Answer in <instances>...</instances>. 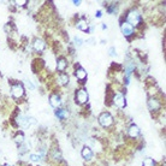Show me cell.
I'll list each match as a JSON object with an SVG mask.
<instances>
[{"label":"cell","mask_w":166,"mask_h":166,"mask_svg":"<svg viewBox=\"0 0 166 166\" xmlns=\"http://www.w3.org/2000/svg\"><path fill=\"white\" fill-rule=\"evenodd\" d=\"M17 123H18V125H21V127L23 128H29L30 125L33 124H35L36 121L34 118H29V117H25V116H23V114H19L18 117H17Z\"/></svg>","instance_id":"1"},{"label":"cell","mask_w":166,"mask_h":166,"mask_svg":"<svg viewBox=\"0 0 166 166\" xmlns=\"http://www.w3.org/2000/svg\"><path fill=\"white\" fill-rule=\"evenodd\" d=\"M99 123H100L101 127L108 128V127H111V125L113 124V117L108 112H104L99 117Z\"/></svg>","instance_id":"2"},{"label":"cell","mask_w":166,"mask_h":166,"mask_svg":"<svg viewBox=\"0 0 166 166\" xmlns=\"http://www.w3.org/2000/svg\"><path fill=\"white\" fill-rule=\"evenodd\" d=\"M140 21H141V16L137 11L133 10L128 13V23L130 25H137L140 23Z\"/></svg>","instance_id":"3"},{"label":"cell","mask_w":166,"mask_h":166,"mask_svg":"<svg viewBox=\"0 0 166 166\" xmlns=\"http://www.w3.org/2000/svg\"><path fill=\"white\" fill-rule=\"evenodd\" d=\"M11 93H12L13 98L16 99H19L22 98L23 95H24V88H23V85L19 84V83H15L12 87H11Z\"/></svg>","instance_id":"4"},{"label":"cell","mask_w":166,"mask_h":166,"mask_svg":"<svg viewBox=\"0 0 166 166\" xmlns=\"http://www.w3.org/2000/svg\"><path fill=\"white\" fill-rule=\"evenodd\" d=\"M121 29L124 36H130L131 34H134V27L130 25L128 22H123L122 25H121Z\"/></svg>","instance_id":"5"},{"label":"cell","mask_w":166,"mask_h":166,"mask_svg":"<svg viewBox=\"0 0 166 166\" xmlns=\"http://www.w3.org/2000/svg\"><path fill=\"white\" fill-rule=\"evenodd\" d=\"M76 99L78 104H85L88 101V93L84 89H79L76 94Z\"/></svg>","instance_id":"6"},{"label":"cell","mask_w":166,"mask_h":166,"mask_svg":"<svg viewBox=\"0 0 166 166\" xmlns=\"http://www.w3.org/2000/svg\"><path fill=\"white\" fill-rule=\"evenodd\" d=\"M113 102H114V104H116L118 107H121V108L124 107L125 104H127V102H125V98H124L123 94H116V95H114Z\"/></svg>","instance_id":"7"},{"label":"cell","mask_w":166,"mask_h":166,"mask_svg":"<svg viewBox=\"0 0 166 166\" xmlns=\"http://www.w3.org/2000/svg\"><path fill=\"white\" fill-rule=\"evenodd\" d=\"M128 134H129V136L131 137V139H136V137L140 135V129H139V127H137V125H135V124L130 125V128L128 129Z\"/></svg>","instance_id":"8"},{"label":"cell","mask_w":166,"mask_h":166,"mask_svg":"<svg viewBox=\"0 0 166 166\" xmlns=\"http://www.w3.org/2000/svg\"><path fill=\"white\" fill-rule=\"evenodd\" d=\"M148 106H149L151 111H158L160 108V102L155 98H151L149 100H148Z\"/></svg>","instance_id":"9"},{"label":"cell","mask_w":166,"mask_h":166,"mask_svg":"<svg viewBox=\"0 0 166 166\" xmlns=\"http://www.w3.org/2000/svg\"><path fill=\"white\" fill-rule=\"evenodd\" d=\"M46 45L43 42V40L41 39H36L35 41H34V49L36 51V52H42V51L45 49Z\"/></svg>","instance_id":"10"},{"label":"cell","mask_w":166,"mask_h":166,"mask_svg":"<svg viewBox=\"0 0 166 166\" xmlns=\"http://www.w3.org/2000/svg\"><path fill=\"white\" fill-rule=\"evenodd\" d=\"M49 102L54 108H58L60 105H61V100H60V96L57 95V94H53L52 96L49 98Z\"/></svg>","instance_id":"11"},{"label":"cell","mask_w":166,"mask_h":166,"mask_svg":"<svg viewBox=\"0 0 166 166\" xmlns=\"http://www.w3.org/2000/svg\"><path fill=\"white\" fill-rule=\"evenodd\" d=\"M82 157L84 158V159H87V160H89V159H91L93 158V152H91V149L89 147H83V149H82Z\"/></svg>","instance_id":"12"},{"label":"cell","mask_w":166,"mask_h":166,"mask_svg":"<svg viewBox=\"0 0 166 166\" xmlns=\"http://www.w3.org/2000/svg\"><path fill=\"white\" fill-rule=\"evenodd\" d=\"M76 77L79 79V81H83V79L87 77V71L82 67H78V70L76 71Z\"/></svg>","instance_id":"13"},{"label":"cell","mask_w":166,"mask_h":166,"mask_svg":"<svg viewBox=\"0 0 166 166\" xmlns=\"http://www.w3.org/2000/svg\"><path fill=\"white\" fill-rule=\"evenodd\" d=\"M77 28H78V29H81L82 31H88V23H87V21H84V19L78 21Z\"/></svg>","instance_id":"14"},{"label":"cell","mask_w":166,"mask_h":166,"mask_svg":"<svg viewBox=\"0 0 166 166\" xmlns=\"http://www.w3.org/2000/svg\"><path fill=\"white\" fill-rule=\"evenodd\" d=\"M66 65H67V63L65 59H59L58 64H57V69H58L59 71H64L66 69Z\"/></svg>","instance_id":"15"},{"label":"cell","mask_w":166,"mask_h":166,"mask_svg":"<svg viewBox=\"0 0 166 166\" xmlns=\"http://www.w3.org/2000/svg\"><path fill=\"white\" fill-rule=\"evenodd\" d=\"M55 116L59 119H64L65 117H67V112L66 110H57L55 111Z\"/></svg>","instance_id":"16"},{"label":"cell","mask_w":166,"mask_h":166,"mask_svg":"<svg viewBox=\"0 0 166 166\" xmlns=\"http://www.w3.org/2000/svg\"><path fill=\"white\" fill-rule=\"evenodd\" d=\"M58 79H59L60 84H67V82H69V77H67V75H65V73H61V75L58 77Z\"/></svg>","instance_id":"17"},{"label":"cell","mask_w":166,"mask_h":166,"mask_svg":"<svg viewBox=\"0 0 166 166\" xmlns=\"http://www.w3.org/2000/svg\"><path fill=\"white\" fill-rule=\"evenodd\" d=\"M143 166H155V163H154V160L152 158H146L143 160Z\"/></svg>","instance_id":"18"},{"label":"cell","mask_w":166,"mask_h":166,"mask_svg":"<svg viewBox=\"0 0 166 166\" xmlns=\"http://www.w3.org/2000/svg\"><path fill=\"white\" fill-rule=\"evenodd\" d=\"M15 141L17 142V143H22V142L24 141V135H23V134H17L16 137H15Z\"/></svg>","instance_id":"19"},{"label":"cell","mask_w":166,"mask_h":166,"mask_svg":"<svg viewBox=\"0 0 166 166\" xmlns=\"http://www.w3.org/2000/svg\"><path fill=\"white\" fill-rule=\"evenodd\" d=\"M82 43H83V40L79 36H76L75 37V45L77 46V47H79V46H82Z\"/></svg>","instance_id":"20"},{"label":"cell","mask_w":166,"mask_h":166,"mask_svg":"<svg viewBox=\"0 0 166 166\" xmlns=\"http://www.w3.org/2000/svg\"><path fill=\"white\" fill-rule=\"evenodd\" d=\"M30 159L33 160V161H39L40 155H39V154H30Z\"/></svg>","instance_id":"21"},{"label":"cell","mask_w":166,"mask_h":166,"mask_svg":"<svg viewBox=\"0 0 166 166\" xmlns=\"http://www.w3.org/2000/svg\"><path fill=\"white\" fill-rule=\"evenodd\" d=\"M110 55H112V57H113V55H116V49H114L113 47L110 48Z\"/></svg>","instance_id":"22"},{"label":"cell","mask_w":166,"mask_h":166,"mask_svg":"<svg viewBox=\"0 0 166 166\" xmlns=\"http://www.w3.org/2000/svg\"><path fill=\"white\" fill-rule=\"evenodd\" d=\"M24 4H27L25 0H23V1H17V5H19V6H23Z\"/></svg>","instance_id":"23"},{"label":"cell","mask_w":166,"mask_h":166,"mask_svg":"<svg viewBox=\"0 0 166 166\" xmlns=\"http://www.w3.org/2000/svg\"><path fill=\"white\" fill-rule=\"evenodd\" d=\"M27 85H28V87H29L30 89H34V85L30 83V81H27Z\"/></svg>","instance_id":"24"},{"label":"cell","mask_w":166,"mask_h":166,"mask_svg":"<svg viewBox=\"0 0 166 166\" xmlns=\"http://www.w3.org/2000/svg\"><path fill=\"white\" fill-rule=\"evenodd\" d=\"M96 17L100 18V17H101V11H98V12H96Z\"/></svg>","instance_id":"25"},{"label":"cell","mask_w":166,"mask_h":166,"mask_svg":"<svg viewBox=\"0 0 166 166\" xmlns=\"http://www.w3.org/2000/svg\"><path fill=\"white\" fill-rule=\"evenodd\" d=\"M73 4H75V5H77V6H78V5L81 4V1H79V0H77V1H76V0H75V1H73Z\"/></svg>","instance_id":"26"},{"label":"cell","mask_w":166,"mask_h":166,"mask_svg":"<svg viewBox=\"0 0 166 166\" xmlns=\"http://www.w3.org/2000/svg\"><path fill=\"white\" fill-rule=\"evenodd\" d=\"M4 166H12V165H10V164H5Z\"/></svg>","instance_id":"27"}]
</instances>
